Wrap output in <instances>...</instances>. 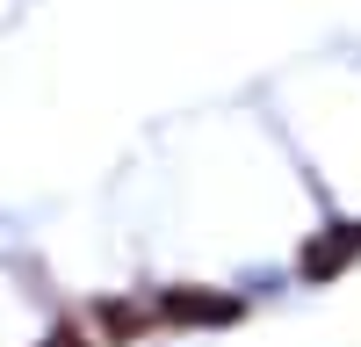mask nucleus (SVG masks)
<instances>
[{
    "mask_svg": "<svg viewBox=\"0 0 361 347\" xmlns=\"http://www.w3.org/2000/svg\"><path fill=\"white\" fill-rule=\"evenodd\" d=\"M44 347H94V340H87V333H80V326H58V333H51V340H44Z\"/></svg>",
    "mask_w": 361,
    "mask_h": 347,
    "instance_id": "obj_4",
    "label": "nucleus"
},
{
    "mask_svg": "<svg viewBox=\"0 0 361 347\" xmlns=\"http://www.w3.org/2000/svg\"><path fill=\"white\" fill-rule=\"evenodd\" d=\"M354 260H361V231L354 224H333V231H318V239L296 253V275H304V282H333V275L354 268Z\"/></svg>",
    "mask_w": 361,
    "mask_h": 347,
    "instance_id": "obj_2",
    "label": "nucleus"
},
{
    "mask_svg": "<svg viewBox=\"0 0 361 347\" xmlns=\"http://www.w3.org/2000/svg\"><path fill=\"white\" fill-rule=\"evenodd\" d=\"M152 318H159V326H238L246 304L224 297V289H159Z\"/></svg>",
    "mask_w": 361,
    "mask_h": 347,
    "instance_id": "obj_1",
    "label": "nucleus"
},
{
    "mask_svg": "<svg viewBox=\"0 0 361 347\" xmlns=\"http://www.w3.org/2000/svg\"><path fill=\"white\" fill-rule=\"evenodd\" d=\"M94 318H102V333H109V340H130V333H145V326H159L152 304H102Z\"/></svg>",
    "mask_w": 361,
    "mask_h": 347,
    "instance_id": "obj_3",
    "label": "nucleus"
}]
</instances>
